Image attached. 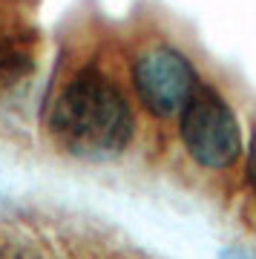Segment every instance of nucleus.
Masks as SVG:
<instances>
[{"instance_id": "obj_6", "label": "nucleus", "mask_w": 256, "mask_h": 259, "mask_svg": "<svg viewBox=\"0 0 256 259\" xmlns=\"http://www.w3.org/2000/svg\"><path fill=\"white\" fill-rule=\"evenodd\" d=\"M219 259H253L247 250H242V248H225L219 253Z\"/></svg>"}, {"instance_id": "obj_5", "label": "nucleus", "mask_w": 256, "mask_h": 259, "mask_svg": "<svg viewBox=\"0 0 256 259\" xmlns=\"http://www.w3.org/2000/svg\"><path fill=\"white\" fill-rule=\"evenodd\" d=\"M247 182L256 190V136H253V144H250V153H247Z\"/></svg>"}, {"instance_id": "obj_3", "label": "nucleus", "mask_w": 256, "mask_h": 259, "mask_svg": "<svg viewBox=\"0 0 256 259\" xmlns=\"http://www.w3.org/2000/svg\"><path fill=\"white\" fill-rule=\"evenodd\" d=\"M133 87L141 107L156 118H170L182 112L193 90L199 87V75L176 47L156 44L147 47L133 61Z\"/></svg>"}, {"instance_id": "obj_2", "label": "nucleus", "mask_w": 256, "mask_h": 259, "mask_svg": "<svg viewBox=\"0 0 256 259\" xmlns=\"http://www.w3.org/2000/svg\"><path fill=\"white\" fill-rule=\"evenodd\" d=\"M182 141L193 161L207 170H225L242 153L236 115L207 83H199L182 107Z\"/></svg>"}, {"instance_id": "obj_1", "label": "nucleus", "mask_w": 256, "mask_h": 259, "mask_svg": "<svg viewBox=\"0 0 256 259\" xmlns=\"http://www.w3.org/2000/svg\"><path fill=\"white\" fill-rule=\"evenodd\" d=\"M46 130L66 156L110 161L130 147L136 118L124 90L101 66L87 64L49 101Z\"/></svg>"}, {"instance_id": "obj_4", "label": "nucleus", "mask_w": 256, "mask_h": 259, "mask_svg": "<svg viewBox=\"0 0 256 259\" xmlns=\"http://www.w3.org/2000/svg\"><path fill=\"white\" fill-rule=\"evenodd\" d=\"M0 259H44V256H40L35 248H29V245L9 242V245H3V248H0Z\"/></svg>"}, {"instance_id": "obj_7", "label": "nucleus", "mask_w": 256, "mask_h": 259, "mask_svg": "<svg viewBox=\"0 0 256 259\" xmlns=\"http://www.w3.org/2000/svg\"><path fill=\"white\" fill-rule=\"evenodd\" d=\"M18 3H37V0H18Z\"/></svg>"}]
</instances>
